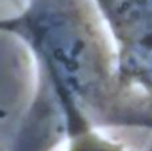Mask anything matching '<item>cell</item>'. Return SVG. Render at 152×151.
I'll use <instances>...</instances> for the list:
<instances>
[{"mask_svg":"<svg viewBox=\"0 0 152 151\" xmlns=\"http://www.w3.org/2000/svg\"><path fill=\"white\" fill-rule=\"evenodd\" d=\"M66 151H136L124 147L107 139L106 136L98 134L97 131H87L83 134H78L69 139V146ZM144 151H152L144 150Z\"/></svg>","mask_w":152,"mask_h":151,"instance_id":"obj_1","label":"cell"}]
</instances>
